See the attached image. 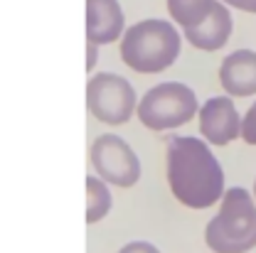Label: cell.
I'll return each instance as SVG.
<instances>
[{"mask_svg":"<svg viewBox=\"0 0 256 253\" xmlns=\"http://www.w3.org/2000/svg\"><path fill=\"white\" fill-rule=\"evenodd\" d=\"M168 182L175 199L190 209H207L224 197L222 165L210 145L192 135H178L168 143Z\"/></svg>","mask_w":256,"mask_h":253,"instance_id":"1","label":"cell"},{"mask_svg":"<svg viewBox=\"0 0 256 253\" xmlns=\"http://www.w3.org/2000/svg\"><path fill=\"white\" fill-rule=\"evenodd\" d=\"M180 32L165 20H140L121 37V59L140 74H158L180 54Z\"/></svg>","mask_w":256,"mask_h":253,"instance_id":"2","label":"cell"},{"mask_svg":"<svg viewBox=\"0 0 256 253\" xmlns=\"http://www.w3.org/2000/svg\"><path fill=\"white\" fill-rule=\"evenodd\" d=\"M204 241L214 253H246L256 249V202L244 187L224 192L217 217L204 229Z\"/></svg>","mask_w":256,"mask_h":253,"instance_id":"3","label":"cell"},{"mask_svg":"<svg viewBox=\"0 0 256 253\" xmlns=\"http://www.w3.org/2000/svg\"><path fill=\"white\" fill-rule=\"evenodd\" d=\"M138 121L150 130H170L190 123L197 113V96L188 84L165 81L138 101Z\"/></svg>","mask_w":256,"mask_h":253,"instance_id":"4","label":"cell"},{"mask_svg":"<svg viewBox=\"0 0 256 253\" xmlns=\"http://www.w3.org/2000/svg\"><path fill=\"white\" fill-rule=\"evenodd\" d=\"M86 108L96 121L108 126L128 123L133 111L138 108L136 91L118 74H96L86 84Z\"/></svg>","mask_w":256,"mask_h":253,"instance_id":"5","label":"cell"},{"mask_svg":"<svg viewBox=\"0 0 256 253\" xmlns=\"http://www.w3.org/2000/svg\"><path fill=\"white\" fill-rule=\"evenodd\" d=\"M92 165L98 180L116 187H133L140 177V162L133 148L118 135H98L92 143Z\"/></svg>","mask_w":256,"mask_h":253,"instance_id":"6","label":"cell"},{"mask_svg":"<svg viewBox=\"0 0 256 253\" xmlns=\"http://www.w3.org/2000/svg\"><path fill=\"white\" fill-rule=\"evenodd\" d=\"M200 133L212 145H229L242 135V118L229 96H214L200 108Z\"/></svg>","mask_w":256,"mask_h":253,"instance_id":"7","label":"cell"},{"mask_svg":"<svg viewBox=\"0 0 256 253\" xmlns=\"http://www.w3.org/2000/svg\"><path fill=\"white\" fill-rule=\"evenodd\" d=\"M124 34V10L118 0H86V42L108 44Z\"/></svg>","mask_w":256,"mask_h":253,"instance_id":"8","label":"cell"},{"mask_svg":"<svg viewBox=\"0 0 256 253\" xmlns=\"http://www.w3.org/2000/svg\"><path fill=\"white\" fill-rule=\"evenodd\" d=\"M220 81L229 96H254L256 94V52L236 49L224 57L220 66Z\"/></svg>","mask_w":256,"mask_h":253,"instance_id":"9","label":"cell"},{"mask_svg":"<svg viewBox=\"0 0 256 253\" xmlns=\"http://www.w3.org/2000/svg\"><path fill=\"white\" fill-rule=\"evenodd\" d=\"M229 34H232V12H229V7L224 2H214L210 17L202 25L185 30V39L197 49L214 52V49L226 44Z\"/></svg>","mask_w":256,"mask_h":253,"instance_id":"10","label":"cell"},{"mask_svg":"<svg viewBox=\"0 0 256 253\" xmlns=\"http://www.w3.org/2000/svg\"><path fill=\"white\" fill-rule=\"evenodd\" d=\"M214 2L217 0H168V12L178 25L190 30V27L202 25L210 17Z\"/></svg>","mask_w":256,"mask_h":253,"instance_id":"11","label":"cell"},{"mask_svg":"<svg viewBox=\"0 0 256 253\" xmlns=\"http://www.w3.org/2000/svg\"><path fill=\"white\" fill-rule=\"evenodd\" d=\"M84 190H86V224L101 222L108 209H111V192L108 185L98 177H86L84 180Z\"/></svg>","mask_w":256,"mask_h":253,"instance_id":"12","label":"cell"},{"mask_svg":"<svg viewBox=\"0 0 256 253\" xmlns=\"http://www.w3.org/2000/svg\"><path fill=\"white\" fill-rule=\"evenodd\" d=\"M242 138L249 145H256V103L246 111V116L242 118Z\"/></svg>","mask_w":256,"mask_h":253,"instance_id":"13","label":"cell"},{"mask_svg":"<svg viewBox=\"0 0 256 253\" xmlns=\"http://www.w3.org/2000/svg\"><path fill=\"white\" fill-rule=\"evenodd\" d=\"M118 253H160V251L153 244H148V241H130Z\"/></svg>","mask_w":256,"mask_h":253,"instance_id":"14","label":"cell"},{"mask_svg":"<svg viewBox=\"0 0 256 253\" xmlns=\"http://www.w3.org/2000/svg\"><path fill=\"white\" fill-rule=\"evenodd\" d=\"M224 5H232V7H239L244 12H256V0H222Z\"/></svg>","mask_w":256,"mask_h":253,"instance_id":"15","label":"cell"},{"mask_svg":"<svg viewBox=\"0 0 256 253\" xmlns=\"http://www.w3.org/2000/svg\"><path fill=\"white\" fill-rule=\"evenodd\" d=\"M96 52H98V44H94V42H86V71H92L96 66Z\"/></svg>","mask_w":256,"mask_h":253,"instance_id":"16","label":"cell"},{"mask_svg":"<svg viewBox=\"0 0 256 253\" xmlns=\"http://www.w3.org/2000/svg\"><path fill=\"white\" fill-rule=\"evenodd\" d=\"M254 194H256V182H254Z\"/></svg>","mask_w":256,"mask_h":253,"instance_id":"17","label":"cell"}]
</instances>
